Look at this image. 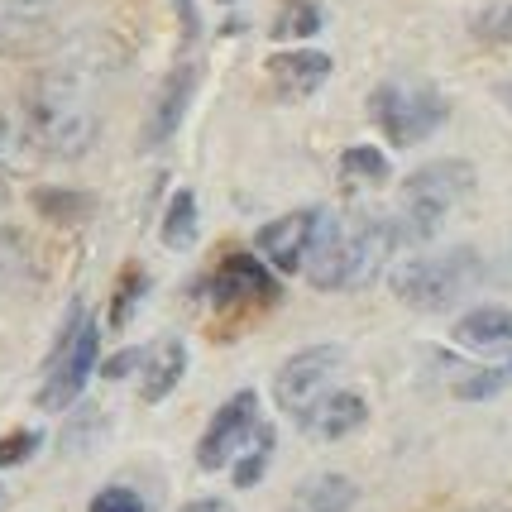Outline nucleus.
I'll list each match as a JSON object with an SVG mask.
<instances>
[{
    "label": "nucleus",
    "instance_id": "obj_1",
    "mask_svg": "<svg viewBox=\"0 0 512 512\" xmlns=\"http://www.w3.org/2000/svg\"><path fill=\"white\" fill-rule=\"evenodd\" d=\"M29 130L48 158H82L101 134V87L87 67H48L29 96Z\"/></svg>",
    "mask_w": 512,
    "mask_h": 512
},
{
    "label": "nucleus",
    "instance_id": "obj_2",
    "mask_svg": "<svg viewBox=\"0 0 512 512\" xmlns=\"http://www.w3.org/2000/svg\"><path fill=\"white\" fill-rule=\"evenodd\" d=\"M469 192H474V168L465 158H436V163L417 168L402 182V206L393 216L402 245H426Z\"/></svg>",
    "mask_w": 512,
    "mask_h": 512
},
{
    "label": "nucleus",
    "instance_id": "obj_3",
    "mask_svg": "<svg viewBox=\"0 0 512 512\" xmlns=\"http://www.w3.org/2000/svg\"><path fill=\"white\" fill-rule=\"evenodd\" d=\"M479 278H484V264L474 249H441V254H422L393 268V297L412 312H446L474 292Z\"/></svg>",
    "mask_w": 512,
    "mask_h": 512
},
{
    "label": "nucleus",
    "instance_id": "obj_4",
    "mask_svg": "<svg viewBox=\"0 0 512 512\" xmlns=\"http://www.w3.org/2000/svg\"><path fill=\"white\" fill-rule=\"evenodd\" d=\"M369 106H374V120L388 134V144H398V149L431 139L450 115V101L426 82H383Z\"/></svg>",
    "mask_w": 512,
    "mask_h": 512
},
{
    "label": "nucleus",
    "instance_id": "obj_5",
    "mask_svg": "<svg viewBox=\"0 0 512 512\" xmlns=\"http://www.w3.org/2000/svg\"><path fill=\"white\" fill-rule=\"evenodd\" d=\"M96 350H101V335H96V321L87 312L67 316L63 335L53 345V355L44 364V388H39V407L44 412H63L82 398L91 369H96Z\"/></svg>",
    "mask_w": 512,
    "mask_h": 512
},
{
    "label": "nucleus",
    "instance_id": "obj_6",
    "mask_svg": "<svg viewBox=\"0 0 512 512\" xmlns=\"http://www.w3.org/2000/svg\"><path fill=\"white\" fill-rule=\"evenodd\" d=\"M402 249L398 221L393 216H355L345 221V249H340V292L350 288H369L379 278L388 259Z\"/></svg>",
    "mask_w": 512,
    "mask_h": 512
},
{
    "label": "nucleus",
    "instance_id": "obj_7",
    "mask_svg": "<svg viewBox=\"0 0 512 512\" xmlns=\"http://www.w3.org/2000/svg\"><path fill=\"white\" fill-rule=\"evenodd\" d=\"M345 369V350L340 345H312V350H297V355L273 374V398L283 412L302 417L316 398H326Z\"/></svg>",
    "mask_w": 512,
    "mask_h": 512
},
{
    "label": "nucleus",
    "instance_id": "obj_8",
    "mask_svg": "<svg viewBox=\"0 0 512 512\" xmlns=\"http://www.w3.org/2000/svg\"><path fill=\"white\" fill-rule=\"evenodd\" d=\"M259 426V398L254 393H235V398L221 402V412L211 417V426L201 431L197 441V465L201 469H225L235 455H240V446L249 441V431Z\"/></svg>",
    "mask_w": 512,
    "mask_h": 512
},
{
    "label": "nucleus",
    "instance_id": "obj_9",
    "mask_svg": "<svg viewBox=\"0 0 512 512\" xmlns=\"http://www.w3.org/2000/svg\"><path fill=\"white\" fill-rule=\"evenodd\" d=\"M273 273L249 254H225L216 273L206 278V297H216L221 307H245V302H273Z\"/></svg>",
    "mask_w": 512,
    "mask_h": 512
},
{
    "label": "nucleus",
    "instance_id": "obj_10",
    "mask_svg": "<svg viewBox=\"0 0 512 512\" xmlns=\"http://www.w3.org/2000/svg\"><path fill=\"white\" fill-rule=\"evenodd\" d=\"M192 96H197V63H182L173 77H163V87L154 96V111H149V125H144V149H158L178 134Z\"/></svg>",
    "mask_w": 512,
    "mask_h": 512
},
{
    "label": "nucleus",
    "instance_id": "obj_11",
    "mask_svg": "<svg viewBox=\"0 0 512 512\" xmlns=\"http://www.w3.org/2000/svg\"><path fill=\"white\" fill-rule=\"evenodd\" d=\"M455 345L469 355L512 359V312L508 307H474L455 321Z\"/></svg>",
    "mask_w": 512,
    "mask_h": 512
},
{
    "label": "nucleus",
    "instance_id": "obj_12",
    "mask_svg": "<svg viewBox=\"0 0 512 512\" xmlns=\"http://www.w3.org/2000/svg\"><path fill=\"white\" fill-rule=\"evenodd\" d=\"M364 417H369V402L359 398V393H340V388H331V393L316 398L297 422H302V431L316 436V441H340V436L359 431Z\"/></svg>",
    "mask_w": 512,
    "mask_h": 512
},
{
    "label": "nucleus",
    "instance_id": "obj_13",
    "mask_svg": "<svg viewBox=\"0 0 512 512\" xmlns=\"http://www.w3.org/2000/svg\"><path fill=\"white\" fill-rule=\"evenodd\" d=\"M316 211H288L283 221H273L259 230V254H264L273 268L283 273H297L302 259H307V240H312Z\"/></svg>",
    "mask_w": 512,
    "mask_h": 512
},
{
    "label": "nucleus",
    "instance_id": "obj_14",
    "mask_svg": "<svg viewBox=\"0 0 512 512\" xmlns=\"http://www.w3.org/2000/svg\"><path fill=\"white\" fill-rule=\"evenodd\" d=\"M268 77H273V87L283 91V96L302 101V96H312V91L326 87V77H331V58H326V53H312V48L273 53V58H268Z\"/></svg>",
    "mask_w": 512,
    "mask_h": 512
},
{
    "label": "nucleus",
    "instance_id": "obj_15",
    "mask_svg": "<svg viewBox=\"0 0 512 512\" xmlns=\"http://www.w3.org/2000/svg\"><path fill=\"white\" fill-rule=\"evenodd\" d=\"M139 398L144 402H163L173 388H178V379L187 374V350H182V340H158V345H149L144 350V364H139Z\"/></svg>",
    "mask_w": 512,
    "mask_h": 512
},
{
    "label": "nucleus",
    "instance_id": "obj_16",
    "mask_svg": "<svg viewBox=\"0 0 512 512\" xmlns=\"http://www.w3.org/2000/svg\"><path fill=\"white\" fill-rule=\"evenodd\" d=\"M446 369V388L455 398H493L498 388H508L512 379V364H498V369H474V364H455V359H441Z\"/></svg>",
    "mask_w": 512,
    "mask_h": 512
},
{
    "label": "nucleus",
    "instance_id": "obj_17",
    "mask_svg": "<svg viewBox=\"0 0 512 512\" xmlns=\"http://www.w3.org/2000/svg\"><path fill=\"white\" fill-rule=\"evenodd\" d=\"M44 15H48V5H39V0H0V48L34 44Z\"/></svg>",
    "mask_w": 512,
    "mask_h": 512
},
{
    "label": "nucleus",
    "instance_id": "obj_18",
    "mask_svg": "<svg viewBox=\"0 0 512 512\" xmlns=\"http://www.w3.org/2000/svg\"><path fill=\"white\" fill-rule=\"evenodd\" d=\"M163 245L168 249H192L197 245V197L192 192H178L163 211V225H158Z\"/></svg>",
    "mask_w": 512,
    "mask_h": 512
},
{
    "label": "nucleus",
    "instance_id": "obj_19",
    "mask_svg": "<svg viewBox=\"0 0 512 512\" xmlns=\"http://www.w3.org/2000/svg\"><path fill=\"white\" fill-rule=\"evenodd\" d=\"M321 29V10L312 0H283L278 20H273V39H307Z\"/></svg>",
    "mask_w": 512,
    "mask_h": 512
},
{
    "label": "nucleus",
    "instance_id": "obj_20",
    "mask_svg": "<svg viewBox=\"0 0 512 512\" xmlns=\"http://www.w3.org/2000/svg\"><path fill=\"white\" fill-rule=\"evenodd\" d=\"M268 450H273V431H268V426H254V431H249V441L240 446L245 465H235V479H240V489L259 484V474H264V465H268Z\"/></svg>",
    "mask_w": 512,
    "mask_h": 512
},
{
    "label": "nucleus",
    "instance_id": "obj_21",
    "mask_svg": "<svg viewBox=\"0 0 512 512\" xmlns=\"http://www.w3.org/2000/svg\"><path fill=\"white\" fill-rule=\"evenodd\" d=\"M340 173L350 182H388V158L379 154V149H350V154L340 158Z\"/></svg>",
    "mask_w": 512,
    "mask_h": 512
},
{
    "label": "nucleus",
    "instance_id": "obj_22",
    "mask_svg": "<svg viewBox=\"0 0 512 512\" xmlns=\"http://www.w3.org/2000/svg\"><path fill=\"white\" fill-rule=\"evenodd\" d=\"M474 39L484 44H512V0L508 5H489L474 15Z\"/></svg>",
    "mask_w": 512,
    "mask_h": 512
},
{
    "label": "nucleus",
    "instance_id": "obj_23",
    "mask_svg": "<svg viewBox=\"0 0 512 512\" xmlns=\"http://www.w3.org/2000/svg\"><path fill=\"white\" fill-rule=\"evenodd\" d=\"M144 288H149V278H144L139 268H130V278L115 288V307H111V321H115V326H125V321L134 316V302H139V292H144Z\"/></svg>",
    "mask_w": 512,
    "mask_h": 512
},
{
    "label": "nucleus",
    "instance_id": "obj_24",
    "mask_svg": "<svg viewBox=\"0 0 512 512\" xmlns=\"http://www.w3.org/2000/svg\"><path fill=\"white\" fill-rule=\"evenodd\" d=\"M91 512H149V508H144V498H139L134 489L111 484V489H101L96 498H91Z\"/></svg>",
    "mask_w": 512,
    "mask_h": 512
},
{
    "label": "nucleus",
    "instance_id": "obj_25",
    "mask_svg": "<svg viewBox=\"0 0 512 512\" xmlns=\"http://www.w3.org/2000/svg\"><path fill=\"white\" fill-rule=\"evenodd\" d=\"M44 446L39 431H15V436H0V465H24L34 450Z\"/></svg>",
    "mask_w": 512,
    "mask_h": 512
},
{
    "label": "nucleus",
    "instance_id": "obj_26",
    "mask_svg": "<svg viewBox=\"0 0 512 512\" xmlns=\"http://www.w3.org/2000/svg\"><path fill=\"white\" fill-rule=\"evenodd\" d=\"M139 364H144V350H120V355L101 364V374L106 379H130V374H139Z\"/></svg>",
    "mask_w": 512,
    "mask_h": 512
},
{
    "label": "nucleus",
    "instance_id": "obj_27",
    "mask_svg": "<svg viewBox=\"0 0 512 512\" xmlns=\"http://www.w3.org/2000/svg\"><path fill=\"white\" fill-rule=\"evenodd\" d=\"M178 512H235L225 498H197V503H187V508H178Z\"/></svg>",
    "mask_w": 512,
    "mask_h": 512
},
{
    "label": "nucleus",
    "instance_id": "obj_28",
    "mask_svg": "<svg viewBox=\"0 0 512 512\" xmlns=\"http://www.w3.org/2000/svg\"><path fill=\"white\" fill-rule=\"evenodd\" d=\"M5 268H10V240L0 235V273H5Z\"/></svg>",
    "mask_w": 512,
    "mask_h": 512
},
{
    "label": "nucleus",
    "instance_id": "obj_29",
    "mask_svg": "<svg viewBox=\"0 0 512 512\" xmlns=\"http://www.w3.org/2000/svg\"><path fill=\"white\" fill-rule=\"evenodd\" d=\"M0 206H5V173H0Z\"/></svg>",
    "mask_w": 512,
    "mask_h": 512
},
{
    "label": "nucleus",
    "instance_id": "obj_30",
    "mask_svg": "<svg viewBox=\"0 0 512 512\" xmlns=\"http://www.w3.org/2000/svg\"><path fill=\"white\" fill-rule=\"evenodd\" d=\"M288 512H307V508H302V503H288Z\"/></svg>",
    "mask_w": 512,
    "mask_h": 512
},
{
    "label": "nucleus",
    "instance_id": "obj_31",
    "mask_svg": "<svg viewBox=\"0 0 512 512\" xmlns=\"http://www.w3.org/2000/svg\"><path fill=\"white\" fill-rule=\"evenodd\" d=\"M0 508H5V489H0Z\"/></svg>",
    "mask_w": 512,
    "mask_h": 512
},
{
    "label": "nucleus",
    "instance_id": "obj_32",
    "mask_svg": "<svg viewBox=\"0 0 512 512\" xmlns=\"http://www.w3.org/2000/svg\"><path fill=\"white\" fill-rule=\"evenodd\" d=\"M39 5H53V0H39Z\"/></svg>",
    "mask_w": 512,
    "mask_h": 512
},
{
    "label": "nucleus",
    "instance_id": "obj_33",
    "mask_svg": "<svg viewBox=\"0 0 512 512\" xmlns=\"http://www.w3.org/2000/svg\"><path fill=\"white\" fill-rule=\"evenodd\" d=\"M498 512H508V508H498Z\"/></svg>",
    "mask_w": 512,
    "mask_h": 512
}]
</instances>
